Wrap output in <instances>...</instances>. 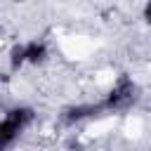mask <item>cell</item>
<instances>
[{
  "mask_svg": "<svg viewBox=\"0 0 151 151\" xmlns=\"http://www.w3.org/2000/svg\"><path fill=\"white\" fill-rule=\"evenodd\" d=\"M132 99H134V85H132L130 80H123V83L111 92L109 104H111V106H125V104H130Z\"/></svg>",
  "mask_w": 151,
  "mask_h": 151,
  "instance_id": "1",
  "label": "cell"
},
{
  "mask_svg": "<svg viewBox=\"0 0 151 151\" xmlns=\"http://www.w3.org/2000/svg\"><path fill=\"white\" fill-rule=\"evenodd\" d=\"M45 57V45H40V42H31L28 47H26V59H31V61H40Z\"/></svg>",
  "mask_w": 151,
  "mask_h": 151,
  "instance_id": "2",
  "label": "cell"
},
{
  "mask_svg": "<svg viewBox=\"0 0 151 151\" xmlns=\"http://www.w3.org/2000/svg\"><path fill=\"white\" fill-rule=\"evenodd\" d=\"M26 59V47H14L12 50V64H21Z\"/></svg>",
  "mask_w": 151,
  "mask_h": 151,
  "instance_id": "3",
  "label": "cell"
},
{
  "mask_svg": "<svg viewBox=\"0 0 151 151\" xmlns=\"http://www.w3.org/2000/svg\"><path fill=\"white\" fill-rule=\"evenodd\" d=\"M146 19H149V24H151V5L146 7Z\"/></svg>",
  "mask_w": 151,
  "mask_h": 151,
  "instance_id": "4",
  "label": "cell"
}]
</instances>
